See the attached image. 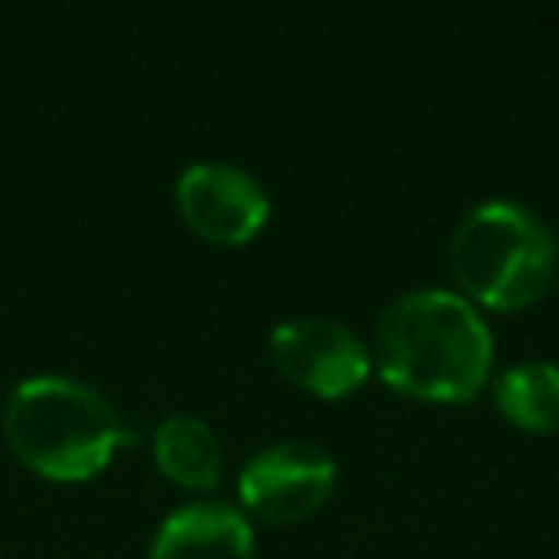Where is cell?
I'll list each match as a JSON object with an SVG mask.
<instances>
[{"label":"cell","mask_w":559,"mask_h":559,"mask_svg":"<svg viewBox=\"0 0 559 559\" xmlns=\"http://www.w3.org/2000/svg\"><path fill=\"white\" fill-rule=\"evenodd\" d=\"M490 365V326L456 292H406L376 322V368L391 388L421 403H472Z\"/></svg>","instance_id":"cell-1"},{"label":"cell","mask_w":559,"mask_h":559,"mask_svg":"<svg viewBox=\"0 0 559 559\" xmlns=\"http://www.w3.org/2000/svg\"><path fill=\"white\" fill-rule=\"evenodd\" d=\"M4 437L20 464L55 483H85L134 433L96 388L70 376H27L4 406Z\"/></svg>","instance_id":"cell-2"},{"label":"cell","mask_w":559,"mask_h":559,"mask_svg":"<svg viewBox=\"0 0 559 559\" xmlns=\"http://www.w3.org/2000/svg\"><path fill=\"white\" fill-rule=\"evenodd\" d=\"M452 276L483 307L521 311L548 296L559 272V246L536 211L513 200H487L452 234Z\"/></svg>","instance_id":"cell-3"},{"label":"cell","mask_w":559,"mask_h":559,"mask_svg":"<svg viewBox=\"0 0 559 559\" xmlns=\"http://www.w3.org/2000/svg\"><path fill=\"white\" fill-rule=\"evenodd\" d=\"M337 467L326 449L307 441H276L253 452L238 475V495L249 513L272 525H296L330 498Z\"/></svg>","instance_id":"cell-4"},{"label":"cell","mask_w":559,"mask_h":559,"mask_svg":"<svg viewBox=\"0 0 559 559\" xmlns=\"http://www.w3.org/2000/svg\"><path fill=\"white\" fill-rule=\"evenodd\" d=\"M177 211L211 246H241L269 223V192L249 169L230 162H195L177 177Z\"/></svg>","instance_id":"cell-5"},{"label":"cell","mask_w":559,"mask_h":559,"mask_svg":"<svg viewBox=\"0 0 559 559\" xmlns=\"http://www.w3.org/2000/svg\"><path fill=\"white\" fill-rule=\"evenodd\" d=\"M272 360L292 383L322 399L353 395L372 372V353L349 326L319 314L288 319L272 330Z\"/></svg>","instance_id":"cell-6"},{"label":"cell","mask_w":559,"mask_h":559,"mask_svg":"<svg viewBox=\"0 0 559 559\" xmlns=\"http://www.w3.org/2000/svg\"><path fill=\"white\" fill-rule=\"evenodd\" d=\"M146 559H253V525L226 502H195L169 513Z\"/></svg>","instance_id":"cell-7"},{"label":"cell","mask_w":559,"mask_h":559,"mask_svg":"<svg viewBox=\"0 0 559 559\" xmlns=\"http://www.w3.org/2000/svg\"><path fill=\"white\" fill-rule=\"evenodd\" d=\"M157 467L188 490H215L223 479V444L195 414H169L154 429Z\"/></svg>","instance_id":"cell-8"},{"label":"cell","mask_w":559,"mask_h":559,"mask_svg":"<svg viewBox=\"0 0 559 559\" xmlns=\"http://www.w3.org/2000/svg\"><path fill=\"white\" fill-rule=\"evenodd\" d=\"M495 403L525 433H559V365L521 360L495 383Z\"/></svg>","instance_id":"cell-9"}]
</instances>
